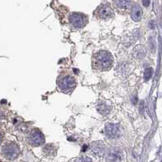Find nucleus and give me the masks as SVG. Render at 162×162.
I'll list each match as a JSON object with an SVG mask.
<instances>
[{
  "label": "nucleus",
  "mask_w": 162,
  "mask_h": 162,
  "mask_svg": "<svg viewBox=\"0 0 162 162\" xmlns=\"http://www.w3.org/2000/svg\"><path fill=\"white\" fill-rule=\"evenodd\" d=\"M92 63L93 67L96 70L101 72L107 71L113 66V58L111 53L106 50H101L93 55Z\"/></svg>",
  "instance_id": "1"
},
{
  "label": "nucleus",
  "mask_w": 162,
  "mask_h": 162,
  "mask_svg": "<svg viewBox=\"0 0 162 162\" xmlns=\"http://www.w3.org/2000/svg\"><path fill=\"white\" fill-rule=\"evenodd\" d=\"M76 86V81L71 75L62 76L58 81V87L62 92L66 94L71 93Z\"/></svg>",
  "instance_id": "2"
},
{
  "label": "nucleus",
  "mask_w": 162,
  "mask_h": 162,
  "mask_svg": "<svg viewBox=\"0 0 162 162\" xmlns=\"http://www.w3.org/2000/svg\"><path fill=\"white\" fill-rule=\"evenodd\" d=\"M2 154L6 159L13 160L16 159L20 154V147L15 142H9L4 145L2 148Z\"/></svg>",
  "instance_id": "3"
},
{
  "label": "nucleus",
  "mask_w": 162,
  "mask_h": 162,
  "mask_svg": "<svg viewBox=\"0 0 162 162\" xmlns=\"http://www.w3.org/2000/svg\"><path fill=\"white\" fill-rule=\"evenodd\" d=\"M28 142L33 147H39L45 142V136L38 129H33L29 133Z\"/></svg>",
  "instance_id": "4"
},
{
  "label": "nucleus",
  "mask_w": 162,
  "mask_h": 162,
  "mask_svg": "<svg viewBox=\"0 0 162 162\" xmlns=\"http://www.w3.org/2000/svg\"><path fill=\"white\" fill-rule=\"evenodd\" d=\"M69 21H70V24L72 25V27L75 29H82L86 25L88 22V18L84 14L73 13L69 16Z\"/></svg>",
  "instance_id": "5"
},
{
  "label": "nucleus",
  "mask_w": 162,
  "mask_h": 162,
  "mask_svg": "<svg viewBox=\"0 0 162 162\" xmlns=\"http://www.w3.org/2000/svg\"><path fill=\"white\" fill-rule=\"evenodd\" d=\"M124 157L123 151L118 147H111L106 156V162H122Z\"/></svg>",
  "instance_id": "6"
},
{
  "label": "nucleus",
  "mask_w": 162,
  "mask_h": 162,
  "mask_svg": "<svg viewBox=\"0 0 162 162\" xmlns=\"http://www.w3.org/2000/svg\"><path fill=\"white\" fill-rule=\"evenodd\" d=\"M96 14L100 19L107 20L113 17L114 12H113V10L112 9L110 6L107 5V4H104V5L100 6L96 9Z\"/></svg>",
  "instance_id": "7"
},
{
  "label": "nucleus",
  "mask_w": 162,
  "mask_h": 162,
  "mask_svg": "<svg viewBox=\"0 0 162 162\" xmlns=\"http://www.w3.org/2000/svg\"><path fill=\"white\" fill-rule=\"evenodd\" d=\"M105 132L107 137L110 139H117L121 134L120 128L117 124H108L105 128Z\"/></svg>",
  "instance_id": "8"
},
{
  "label": "nucleus",
  "mask_w": 162,
  "mask_h": 162,
  "mask_svg": "<svg viewBox=\"0 0 162 162\" xmlns=\"http://www.w3.org/2000/svg\"><path fill=\"white\" fill-rule=\"evenodd\" d=\"M143 10L138 3H135L130 8V17L134 21H140L142 19Z\"/></svg>",
  "instance_id": "9"
},
{
  "label": "nucleus",
  "mask_w": 162,
  "mask_h": 162,
  "mask_svg": "<svg viewBox=\"0 0 162 162\" xmlns=\"http://www.w3.org/2000/svg\"><path fill=\"white\" fill-rule=\"evenodd\" d=\"M146 54H147V51L142 45H137L133 49V56L138 59L144 58L146 56Z\"/></svg>",
  "instance_id": "10"
},
{
  "label": "nucleus",
  "mask_w": 162,
  "mask_h": 162,
  "mask_svg": "<svg viewBox=\"0 0 162 162\" xmlns=\"http://www.w3.org/2000/svg\"><path fill=\"white\" fill-rule=\"evenodd\" d=\"M114 5L119 10H127L130 8L131 0H113Z\"/></svg>",
  "instance_id": "11"
},
{
  "label": "nucleus",
  "mask_w": 162,
  "mask_h": 162,
  "mask_svg": "<svg viewBox=\"0 0 162 162\" xmlns=\"http://www.w3.org/2000/svg\"><path fill=\"white\" fill-rule=\"evenodd\" d=\"M110 106H108L106 103H101L97 107V111L102 115H107L110 111Z\"/></svg>",
  "instance_id": "12"
},
{
  "label": "nucleus",
  "mask_w": 162,
  "mask_h": 162,
  "mask_svg": "<svg viewBox=\"0 0 162 162\" xmlns=\"http://www.w3.org/2000/svg\"><path fill=\"white\" fill-rule=\"evenodd\" d=\"M43 150H44V152L46 154L49 155V156H52V155H54L56 152V148L53 144L46 145Z\"/></svg>",
  "instance_id": "13"
},
{
  "label": "nucleus",
  "mask_w": 162,
  "mask_h": 162,
  "mask_svg": "<svg viewBox=\"0 0 162 162\" xmlns=\"http://www.w3.org/2000/svg\"><path fill=\"white\" fill-rule=\"evenodd\" d=\"M152 75H153V69L152 68H147L145 69L144 74H143V77H144L145 81H148L152 78Z\"/></svg>",
  "instance_id": "14"
},
{
  "label": "nucleus",
  "mask_w": 162,
  "mask_h": 162,
  "mask_svg": "<svg viewBox=\"0 0 162 162\" xmlns=\"http://www.w3.org/2000/svg\"><path fill=\"white\" fill-rule=\"evenodd\" d=\"M76 162H93V160L89 157H82L80 158H79L78 160H76Z\"/></svg>",
  "instance_id": "15"
},
{
  "label": "nucleus",
  "mask_w": 162,
  "mask_h": 162,
  "mask_svg": "<svg viewBox=\"0 0 162 162\" xmlns=\"http://www.w3.org/2000/svg\"><path fill=\"white\" fill-rule=\"evenodd\" d=\"M142 3L143 5L147 8V7H148L150 5V0H142Z\"/></svg>",
  "instance_id": "16"
},
{
  "label": "nucleus",
  "mask_w": 162,
  "mask_h": 162,
  "mask_svg": "<svg viewBox=\"0 0 162 162\" xmlns=\"http://www.w3.org/2000/svg\"><path fill=\"white\" fill-rule=\"evenodd\" d=\"M2 142H3V135H2V134L0 133V145H1Z\"/></svg>",
  "instance_id": "17"
}]
</instances>
